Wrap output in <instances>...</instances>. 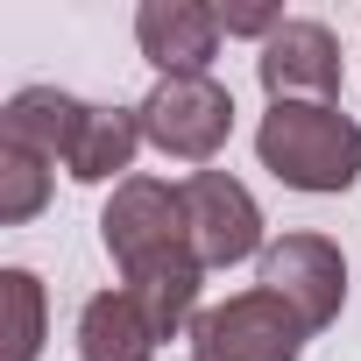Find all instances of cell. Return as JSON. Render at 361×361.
Returning <instances> with one entry per match:
<instances>
[{"label": "cell", "instance_id": "7a4b0ae2", "mask_svg": "<svg viewBox=\"0 0 361 361\" xmlns=\"http://www.w3.org/2000/svg\"><path fill=\"white\" fill-rule=\"evenodd\" d=\"M255 156L276 185L312 192V199H340L361 177V121L347 106H319V99H276L255 128Z\"/></svg>", "mask_w": 361, "mask_h": 361}, {"label": "cell", "instance_id": "52a82bcc", "mask_svg": "<svg viewBox=\"0 0 361 361\" xmlns=\"http://www.w3.org/2000/svg\"><path fill=\"white\" fill-rule=\"evenodd\" d=\"M255 78H262L269 106H276V99H319V106H340V85H347L340 36H333L326 22H312V15H290V22L262 43Z\"/></svg>", "mask_w": 361, "mask_h": 361}, {"label": "cell", "instance_id": "3957f363", "mask_svg": "<svg viewBox=\"0 0 361 361\" xmlns=\"http://www.w3.org/2000/svg\"><path fill=\"white\" fill-rule=\"evenodd\" d=\"M142 114V142L170 163H213L234 135V92L220 78H156L149 99L135 106Z\"/></svg>", "mask_w": 361, "mask_h": 361}, {"label": "cell", "instance_id": "30bf717a", "mask_svg": "<svg viewBox=\"0 0 361 361\" xmlns=\"http://www.w3.org/2000/svg\"><path fill=\"white\" fill-rule=\"evenodd\" d=\"M163 333L135 290H92L78 305V361H156Z\"/></svg>", "mask_w": 361, "mask_h": 361}, {"label": "cell", "instance_id": "6da1fadb", "mask_svg": "<svg viewBox=\"0 0 361 361\" xmlns=\"http://www.w3.org/2000/svg\"><path fill=\"white\" fill-rule=\"evenodd\" d=\"M99 241L121 269V290L142 298V312L156 319L163 340L199 326V290H206V262L192 248V220H185V192L163 177H128L114 185L106 213H99Z\"/></svg>", "mask_w": 361, "mask_h": 361}, {"label": "cell", "instance_id": "8992f818", "mask_svg": "<svg viewBox=\"0 0 361 361\" xmlns=\"http://www.w3.org/2000/svg\"><path fill=\"white\" fill-rule=\"evenodd\" d=\"M185 220H192V248L206 269H234V262H262L269 234H262V206L234 170H192L185 185Z\"/></svg>", "mask_w": 361, "mask_h": 361}, {"label": "cell", "instance_id": "8fae6325", "mask_svg": "<svg viewBox=\"0 0 361 361\" xmlns=\"http://www.w3.org/2000/svg\"><path fill=\"white\" fill-rule=\"evenodd\" d=\"M50 156L22 149V142H0V220L8 227H29L43 206H50Z\"/></svg>", "mask_w": 361, "mask_h": 361}, {"label": "cell", "instance_id": "ba28073f", "mask_svg": "<svg viewBox=\"0 0 361 361\" xmlns=\"http://www.w3.org/2000/svg\"><path fill=\"white\" fill-rule=\"evenodd\" d=\"M220 8L206 0H142L135 8V50L156 64V78H213L220 57Z\"/></svg>", "mask_w": 361, "mask_h": 361}, {"label": "cell", "instance_id": "4fadbf2b", "mask_svg": "<svg viewBox=\"0 0 361 361\" xmlns=\"http://www.w3.org/2000/svg\"><path fill=\"white\" fill-rule=\"evenodd\" d=\"M283 22H290L283 8H220V29L227 36H248V43H269Z\"/></svg>", "mask_w": 361, "mask_h": 361}, {"label": "cell", "instance_id": "7c38bea8", "mask_svg": "<svg viewBox=\"0 0 361 361\" xmlns=\"http://www.w3.org/2000/svg\"><path fill=\"white\" fill-rule=\"evenodd\" d=\"M0 298H8V354L0 361H36L43 354V326H50V312H43V276L36 269H0Z\"/></svg>", "mask_w": 361, "mask_h": 361}, {"label": "cell", "instance_id": "5b68a950", "mask_svg": "<svg viewBox=\"0 0 361 361\" xmlns=\"http://www.w3.org/2000/svg\"><path fill=\"white\" fill-rule=\"evenodd\" d=\"M255 283L276 290V298L305 319V333H326V326L340 319V305H347V255H340V241L298 227V234H276V241L262 248Z\"/></svg>", "mask_w": 361, "mask_h": 361}, {"label": "cell", "instance_id": "9c48e42d", "mask_svg": "<svg viewBox=\"0 0 361 361\" xmlns=\"http://www.w3.org/2000/svg\"><path fill=\"white\" fill-rule=\"evenodd\" d=\"M142 156V114L135 106H99L85 99L78 121H71V142H64V177L71 185H128V170Z\"/></svg>", "mask_w": 361, "mask_h": 361}, {"label": "cell", "instance_id": "277c9868", "mask_svg": "<svg viewBox=\"0 0 361 361\" xmlns=\"http://www.w3.org/2000/svg\"><path fill=\"white\" fill-rule=\"evenodd\" d=\"M305 340H312L305 319H298L276 290L248 283V290H234V298H220V305L199 312V326H192V361H298Z\"/></svg>", "mask_w": 361, "mask_h": 361}]
</instances>
